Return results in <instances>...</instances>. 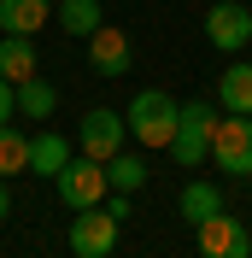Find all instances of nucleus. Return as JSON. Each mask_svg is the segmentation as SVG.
<instances>
[{
  "mask_svg": "<svg viewBox=\"0 0 252 258\" xmlns=\"http://www.w3.org/2000/svg\"><path fill=\"white\" fill-rule=\"evenodd\" d=\"M176 117H182V106H176L164 88H141V94L129 100L123 123H129V135H135L141 147H153V153H170V141H176Z\"/></svg>",
  "mask_w": 252,
  "mask_h": 258,
  "instance_id": "f257e3e1",
  "label": "nucleus"
},
{
  "mask_svg": "<svg viewBox=\"0 0 252 258\" xmlns=\"http://www.w3.org/2000/svg\"><path fill=\"white\" fill-rule=\"evenodd\" d=\"M211 135H217V106L188 100V106H182V117H176L170 159H176V164H205V159H211Z\"/></svg>",
  "mask_w": 252,
  "mask_h": 258,
  "instance_id": "f03ea898",
  "label": "nucleus"
},
{
  "mask_svg": "<svg viewBox=\"0 0 252 258\" xmlns=\"http://www.w3.org/2000/svg\"><path fill=\"white\" fill-rule=\"evenodd\" d=\"M211 164L223 176H252V117L229 112L217 117V135H211Z\"/></svg>",
  "mask_w": 252,
  "mask_h": 258,
  "instance_id": "7ed1b4c3",
  "label": "nucleus"
},
{
  "mask_svg": "<svg viewBox=\"0 0 252 258\" xmlns=\"http://www.w3.org/2000/svg\"><path fill=\"white\" fill-rule=\"evenodd\" d=\"M53 182H59V200H65L71 211H88V206H100V200L111 194L106 164H100V159H88V153H82V159H71Z\"/></svg>",
  "mask_w": 252,
  "mask_h": 258,
  "instance_id": "20e7f679",
  "label": "nucleus"
},
{
  "mask_svg": "<svg viewBox=\"0 0 252 258\" xmlns=\"http://www.w3.org/2000/svg\"><path fill=\"white\" fill-rule=\"evenodd\" d=\"M205 41L217 53H240L252 41V6H240V0H217L211 12H205Z\"/></svg>",
  "mask_w": 252,
  "mask_h": 258,
  "instance_id": "39448f33",
  "label": "nucleus"
},
{
  "mask_svg": "<svg viewBox=\"0 0 252 258\" xmlns=\"http://www.w3.org/2000/svg\"><path fill=\"white\" fill-rule=\"evenodd\" d=\"M111 246H117V217H111L106 206L77 211V223H71V252L77 258H111Z\"/></svg>",
  "mask_w": 252,
  "mask_h": 258,
  "instance_id": "423d86ee",
  "label": "nucleus"
},
{
  "mask_svg": "<svg viewBox=\"0 0 252 258\" xmlns=\"http://www.w3.org/2000/svg\"><path fill=\"white\" fill-rule=\"evenodd\" d=\"M123 135H129V123L111 112V106H94V112L82 117V129H77L82 153H88V159H100V164H106L111 153H123Z\"/></svg>",
  "mask_w": 252,
  "mask_h": 258,
  "instance_id": "0eeeda50",
  "label": "nucleus"
},
{
  "mask_svg": "<svg viewBox=\"0 0 252 258\" xmlns=\"http://www.w3.org/2000/svg\"><path fill=\"white\" fill-rule=\"evenodd\" d=\"M194 235H200V258H252L246 229H240L229 211H217V217H211V223H200Z\"/></svg>",
  "mask_w": 252,
  "mask_h": 258,
  "instance_id": "6e6552de",
  "label": "nucleus"
},
{
  "mask_svg": "<svg viewBox=\"0 0 252 258\" xmlns=\"http://www.w3.org/2000/svg\"><path fill=\"white\" fill-rule=\"evenodd\" d=\"M129 59H135V53H129V35H123V30L100 24V30L88 35V64H94L100 77H123V71H129Z\"/></svg>",
  "mask_w": 252,
  "mask_h": 258,
  "instance_id": "1a4fd4ad",
  "label": "nucleus"
},
{
  "mask_svg": "<svg viewBox=\"0 0 252 258\" xmlns=\"http://www.w3.org/2000/svg\"><path fill=\"white\" fill-rule=\"evenodd\" d=\"M47 0H0V35H35L47 24Z\"/></svg>",
  "mask_w": 252,
  "mask_h": 258,
  "instance_id": "9d476101",
  "label": "nucleus"
},
{
  "mask_svg": "<svg viewBox=\"0 0 252 258\" xmlns=\"http://www.w3.org/2000/svg\"><path fill=\"white\" fill-rule=\"evenodd\" d=\"M217 106H229V112H246V117H252V59H235L229 71H223V82H217Z\"/></svg>",
  "mask_w": 252,
  "mask_h": 258,
  "instance_id": "9b49d317",
  "label": "nucleus"
},
{
  "mask_svg": "<svg viewBox=\"0 0 252 258\" xmlns=\"http://www.w3.org/2000/svg\"><path fill=\"white\" fill-rule=\"evenodd\" d=\"M0 77H6V82H30V77H35L30 35H0Z\"/></svg>",
  "mask_w": 252,
  "mask_h": 258,
  "instance_id": "f8f14e48",
  "label": "nucleus"
},
{
  "mask_svg": "<svg viewBox=\"0 0 252 258\" xmlns=\"http://www.w3.org/2000/svg\"><path fill=\"white\" fill-rule=\"evenodd\" d=\"M217 211H223V194H217V182H188V188H182V217H188L194 229H200V223H211Z\"/></svg>",
  "mask_w": 252,
  "mask_h": 258,
  "instance_id": "ddd939ff",
  "label": "nucleus"
},
{
  "mask_svg": "<svg viewBox=\"0 0 252 258\" xmlns=\"http://www.w3.org/2000/svg\"><path fill=\"white\" fill-rule=\"evenodd\" d=\"M100 24H106V18H100V0H59V30L65 35H82V41H88Z\"/></svg>",
  "mask_w": 252,
  "mask_h": 258,
  "instance_id": "4468645a",
  "label": "nucleus"
},
{
  "mask_svg": "<svg viewBox=\"0 0 252 258\" xmlns=\"http://www.w3.org/2000/svg\"><path fill=\"white\" fill-rule=\"evenodd\" d=\"M65 164H71V141H59V135H35L30 141V170L35 176H59Z\"/></svg>",
  "mask_w": 252,
  "mask_h": 258,
  "instance_id": "2eb2a0df",
  "label": "nucleus"
},
{
  "mask_svg": "<svg viewBox=\"0 0 252 258\" xmlns=\"http://www.w3.org/2000/svg\"><path fill=\"white\" fill-rule=\"evenodd\" d=\"M106 182H111V194H141L147 188V164L135 153H111L106 159Z\"/></svg>",
  "mask_w": 252,
  "mask_h": 258,
  "instance_id": "dca6fc26",
  "label": "nucleus"
},
{
  "mask_svg": "<svg viewBox=\"0 0 252 258\" xmlns=\"http://www.w3.org/2000/svg\"><path fill=\"white\" fill-rule=\"evenodd\" d=\"M53 106H59L53 82H41V77L18 82V112H24V117H41V123H47V117H53Z\"/></svg>",
  "mask_w": 252,
  "mask_h": 258,
  "instance_id": "f3484780",
  "label": "nucleus"
},
{
  "mask_svg": "<svg viewBox=\"0 0 252 258\" xmlns=\"http://www.w3.org/2000/svg\"><path fill=\"white\" fill-rule=\"evenodd\" d=\"M18 170H30V141L12 123H0V176H18Z\"/></svg>",
  "mask_w": 252,
  "mask_h": 258,
  "instance_id": "a211bd4d",
  "label": "nucleus"
},
{
  "mask_svg": "<svg viewBox=\"0 0 252 258\" xmlns=\"http://www.w3.org/2000/svg\"><path fill=\"white\" fill-rule=\"evenodd\" d=\"M12 112H18V82H6V77H0V123H6Z\"/></svg>",
  "mask_w": 252,
  "mask_h": 258,
  "instance_id": "6ab92c4d",
  "label": "nucleus"
},
{
  "mask_svg": "<svg viewBox=\"0 0 252 258\" xmlns=\"http://www.w3.org/2000/svg\"><path fill=\"white\" fill-rule=\"evenodd\" d=\"M106 211L117 217V223H123V217H129V194H106Z\"/></svg>",
  "mask_w": 252,
  "mask_h": 258,
  "instance_id": "aec40b11",
  "label": "nucleus"
},
{
  "mask_svg": "<svg viewBox=\"0 0 252 258\" xmlns=\"http://www.w3.org/2000/svg\"><path fill=\"white\" fill-rule=\"evenodd\" d=\"M12 217V194H6V176H0V223Z\"/></svg>",
  "mask_w": 252,
  "mask_h": 258,
  "instance_id": "412c9836",
  "label": "nucleus"
}]
</instances>
